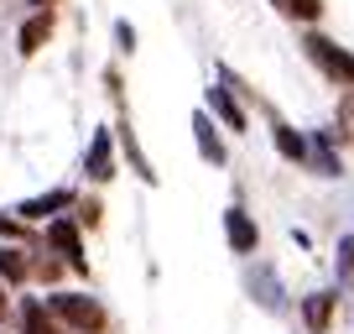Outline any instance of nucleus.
I'll return each mask as SVG.
<instances>
[{
	"mask_svg": "<svg viewBox=\"0 0 354 334\" xmlns=\"http://www.w3.org/2000/svg\"><path fill=\"white\" fill-rule=\"evenodd\" d=\"M42 308H47V319L68 324L73 334H104V324H110L104 303H100V298H88V292H53Z\"/></svg>",
	"mask_w": 354,
	"mask_h": 334,
	"instance_id": "f257e3e1",
	"label": "nucleus"
},
{
	"mask_svg": "<svg viewBox=\"0 0 354 334\" xmlns=\"http://www.w3.org/2000/svg\"><path fill=\"white\" fill-rule=\"evenodd\" d=\"M302 47H308V58L333 78V84H349V89H354V53H349V47L328 42L323 32H308V42H302Z\"/></svg>",
	"mask_w": 354,
	"mask_h": 334,
	"instance_id": "f03ea898",
	"label": "nucleus"
},
{
	"mask_svg": "<svg viewBox=\"0 0 354 334\" xmlns=\"http://www.w3.org/2000/svg\"><path fill=\"white\" fill-rule=\"evenodd\" d=\"M47 245H53V251H57V256H63L73 272H88V256H84V235H78V225L68 220V214L47 220Z\"/></svg>",
	"mask_w": 354,
	"mask_h": 334,
	"instance_id": "7ed1b4c3",
	"label": "nucleus"
},
{
	"mask_svg": "<svg viewBox=\"0 0 354 334\" xmlns=\"http://www.w3.org/2000/svg\"><path fill=\"white\" fill-rule=\"evenodd\" d=\"M63 209H73V188H47V193H32V199L16 204V220L21 225H37V220H57Z\"/></svg>",
	"mask_w": 354,
	"mask_h": 334,
	"instance_id": "20e7f679",
	"label": "nucleus"
},
{
	"mask_svg": "<svg viewBox=\"0 0 354 334\" xmlns=\"http://www.w3.org/2000/svg\"><path fill=\"white\" fill-rule=\"evenodd\" d=\"M84 173H88V183H110L115 178V131H110V125H100V131L88 136Z\"/></svg>",
	"mask_w": 354,
	"mask_h": 334,
	"instance_id": "39448f33",
	"label": "nucleus"
},
{
	"mask_svg": "<svg viewBox=\"0 0 354 334\" xmlns=\"http://www.w3.org/2000/svg\"><path fill=\"white\" fill-rule=\"evenodd\" d=\"M53 26H57V16H53V11H32V16L21 21V32H16V53H21V58L42 53V47L53 42Z\"/></svg>",
	"mask_w": 354,
	"mask_h": 334,
	"instance_id": "423d86ee",
	"label": "nucleus"
},
{
	"mask_svg": "<svg viewBox=\"0 0 354 334\" xmlns=\"http://www.w3.org/2000/svg\"><path fill=\"white\" fill-rule=\"evenodd\" d=\"M224 240H230V251H240V256H250V251H255V240H261L255 220L240 209V204H230V209H224Z\"/></svg>",
	"mask_w": 354,
	"mask_h": 334,
	"instance_id": "0eeeda50",
	"label": "nucleus"
},
{
	"mask_svg": "<svg viewBox=\"0 0 354 334\" xmlns=\"http://www.w3.org/2000/svg\"><path fill=\"white\" fill-rule=\"evenodd\" d=\"M250 292H255V303H261L266 313H287V292H281V282H277V272H271V267H255L250 272Z\"/></svg>",
	"mask_w": 354,
	"mask_h": 334,
	"instance_id": "6e6552de",
	"label": "nucleus"
},
{
	"mask_svg": "<svg viewBox=\"0 0 354 334\" xmlns=\"http://www.w3.org/2000/svg\"><path fill=\"white\" fill-rule=\"evenodd\" d=\"M115 141H120V152H125V162H131V173L141 183H156V167L146 162V152H141V141H136V131H131V121H120L115 125Z\"/></svg>",
	"mask_w": 354,
	"mask_h": 334,
	"instance_id": "1a4fd4ad",
	"label": "nucleus"
},
{
	"mask_svg": "<svg viewBox=\"0 0 354 334\" xmlns=\"http://www.w3.org/2000/svg\"><path fill=\"white\" fill-rule=\"evenodd\" d=\"M209 121H224L230 131H245V110H240V100H234L224 84H214V89H209Z\"/></svg>",
	"mask_w": 354,
	"mask_h": 334,
	"instance_id": "9d476101",
	"label": "nucleus"
},
{
	"mask_svg": "<svg viewBox=\"0 0 354 334\" xmlns=\"http://www.w3.org/2000/svg\"><path fill=\"white\" fill-rule=\"evenodd\" d=\"M193 141H198V157H203V162H214V167L224 162V141H219V131H214L209 110L193 115Z\"/></svg>",
	"mask_w": 354,
	"mask_h": 334,
	"instance_id": "9b49d317",
	"label": "nucleus"
},
{
	"mask_svg": "<svg viewBox=\"0 0 354 334\" xmlns=\"http://www.w3.org/2000/svg\"><path fill=\"white\" fill-rule=\"evenodd\" d=\"M26 277H32V261H26V251H21V245H6V240H0V282L21 288Z\"/></svg>",
	"mask_w": 354,
	"mask_h": 334,
	"instance_id": "f8f14e48",
	"label": "nucleus"
},
{
	"mask_svg": "<svg viewBox=\"0 0 354 334\" xmlns=\"http://www.w3.org/2000/svg\"><path fill=\"white\" fill-rule=\"evenodd\" d=\"M328 319H333V292H308V298H302V324H308L313 334H323Z\"/></svg>",
	"mask_w": 354,
	"mask_h": 334,
	"instance_id": "ddd939ff",
	"label": "nucleus"
},
{
	"mask_svg": "<svg viewBox=\"0 0 354 334\" xmlns=\"http://www.w3.org/2000/svg\"><path fill=\"white\" fill-rule=\"evenodd\" d=\"M271 141H277V152L287 157V162H308V141H302L292 125H271Z\"/></svg>",
	"mask_w": 354,
	"mask_h": 334,
	"instance_id": "4468645a",
	"label": "nucleus"
},
{
	"mask_svg": "<svg viewBox=\"0 0 354 334\" xmlns=\"http://www.w3.org/2000/svg\"><path fill=\"white\" fill-rule=\"evenodd\" d=\"M21 334H57L53 329V319H47V308L37 298H26L21 303Z\"/></svg>",
	"mask_w": 354,
	"mask_h": 334,
	"instance_id": "2eb2a0df",
	"label": "nucleus"
},
{
	"mask_svg": "<svg viewBox=\"0 0 354 334\" xmlns=\"http://www.w3.org/2000/svg\"><path fill=\"white\" fill-rule=\"evenodd\" d=\"M287 16H302V21H318V11H323V0H277Z\"/></svg>",
	"mask_w": 354,
	"mask_h": 334,
	"instance_id": "dca6fc26",
	"label": "nucleus"
},
{
	"mask_svg": "<svg viewBox=\"0 0 354 334\" xmlns=\"http://www.w3.org/2000/svg\"><path fill=\"white\" fill-rule=\"evenodd\" d=\"M339 282H344V288H354V235H349V240H339Z\"/></svg>",
	"mask_w": 354,
	"mask_h": 334,
	"instance_id": "f3484780",
	"label": "nucleus"
},
{
	"mask_svg": "<svg viewBox=\"0 0 354 334\" xmlns=\"http://www.w3.org/2000/svg\"><path fill=\"white\" fill-rule=\"evenodd\" d=\"M0 240L11 245V240H26V225L16 220V214H0Z\"/></svg>",
	"mask_w": 354,
	"mask_h": 334,
	"instance_id": "a211bd4d",
	"label": "nucleus"
},
{
	"mask_svg": "<svg viewBox=\"0 0 354 334\" xmlns=\"http://www.w3.org/2000/svg\"><path fill=\"white\" fill-rule=\"evenodd\" d=\"M115 42H120V53H136V26L131 21H115Z\"/></svg>",
	"mask_w": 354,
	"mask_h": 334,
	"instance_id": "6ab92c4d",
	"label": "nucleus"
},
{
	"mask_svg": "<svg viewBox=\"0 0 354 334\" xmlns=\"http://www.w3.org/2000/svg\"><path fill=\"white\" fill-rule=\"evenodd\" d=\"M78 225H88V230H94V225H100V204H84V209H78Z\"/></svg>",
	"mask_w": 354,
	"mask_h": 334,
	"instance_id": "aec40b11",
	"label": "nucleus"
},
{
	"mask_svg": "<svg viewBox=\"0 0 354 334\" xmlns=\"http://www.w3.org/2000/svg\"><path fill=\"white\" fill-rule=\"evenodd\" d=\"M26 6H37V11H53V0H26Z\"/></svg>",
	"mask_w": 354,
	"mask_h": 334,
	"instance_id": "412c9836",
	"label": "nucleus"
},
{
	"mask_svg": "<svg viewBox=\"0 0 354 334\" xmlns=\"http://www.w3.org/2000/svg\"><path fill=\"white\" fill-rule=\"evenodd\" d=\"M349 121H354V100H349Z\"/></svg>",
	"mask_w": 354,
	"mask_h": 334,
	"instance_id": "4be33fe9",
	"label": "nucleus"
}]
</instances>
